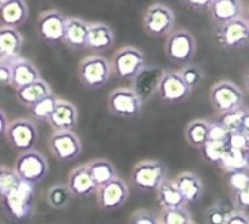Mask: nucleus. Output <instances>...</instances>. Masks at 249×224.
<instances>
[{
    "label": "nucleus",
    "mask_w": 249,
    "mask_h": 224,
    "mask_svg": "<svg viewBox=\"0 0 249 224\" xmlns=\"http://www.w3.org/2000/svg\"><path fill=\"white\" fill-rule=\"evenodd\" d=\"M247 141H248V150H249V135H247Z\"/></svg>",
    "instance_id": "52"
},
{
    "label": "nucleus",
    "mask_w": 249,
    "mask_h": 224,
    "mask_svg": "<svg viewBox=\"0 0 249 224\" xmlns=\"http://www.w3.org/2000/svg\"><path fill=\"white\" fill-rule=\"evenodd\" d=\"M231 201L237 211H242L248 213L249 212V185L241 191L231 195Z\"/></svg>",
    "instance_id": "40"
},
{
    "label": "nucleus",
    "mask_w": 249,
    "mask_h": 224,
    "mask_svg": "<svg viewBox=\"0 0 249 224\" xmlns=\"http://www.w3.org/2000/svg\"><path fill=\"white\" fill-rule=\"evenodd\" d=\"M156 197L162 209H172L186 207L187 204L175 185L174 180L167 178L156 190Z\"/></svg>",
    "instance_id": "27"
},
{
    "label": "nucleus",
    "mask_w": 249,
    "mask_h": 224,
    "mask_svg": "<svg viewBox=\"0 0 249 224\" xmlns=\"http://www.w3.org/2000/svg\"><path fill=\"white\" fill-rule=\"evenodd\" d=\"M5 167H6V166H4V165H1V163H0V187H1L2 173H4V169H5Z\"/></svg>",
    "instance_id": "50"
},
{
    "label": "nucleus",
    "mask_w": 249,
    "mask_h": 224,
    "mask_svg": "<svg viewBox=\"0 0 249 224\" xmlns=\"http://www.w3.org/2000/svg\"><path fill=\"white\" fill-rule=\"evenodd\" d=\"M163 72H164V70H162V68L145 67L142 72L133 80L131 89L140 97L142 104L147 101L157 92L158 83H160Z\"/></svg>",
    "instance_id": "24"
},
{
    "label": "nucleus",
    "mask_w": 249,
    "mask_h": 224,
    "mask_svg": "<svg viewBox=\"0 0 249 224\" xmlns=\"http://www.w3.org/2000/svg\"><path fill=\"white\" fill-rule=\"evenodd\" d=\"M58 99H60V97L56 96L53 93H51L50 95H48L46 97L41 99L40 101L34 104L33 106L29 107V113H31V116L33 117L34 119H36V121L46 122L49 117H50V114L53 113Z\"/></svg>",
    "instance_id": "32"
},
{
    "label": "nucleus",
    "mask_w": 249,
    "mask_h": 224,
    "mask_svg": "<svg viewBox=\"0 0 249 224\" xmlns=\"http://www.w3.org/2000/svg\"><path fill=\"white\" fill-rule=\"evenodd\" d=\"M178 72L181 75L182 80H184L185 84L187 85V88H189L191 92L197 89L204 79L203 68L194 62L189 63V65L186 66H182L181 70H179Z\"/></svg>",
    "instance_id": "34"
},
{
    "label": "nucleus",
    "mask_w": 249,
    "mask_h": 224,
    "mask_svg": "<svg viewBox=\"0 0 249 224\" xmlns=\"http://www.w3.org/2000/svg\"><path fill=\"white\" fill-rule=\"evenodd\" d=\"M116 43L114 32L111 27L104 22L89 23L88 33V48L95 53H105L112 49Z\"/></svg>",
    "instance_id": "20"
},
{
    "label": "nucleus",
    "mask_w": 249,
    "mask_h": 224,
    "mask_svg": "<svg viewBox=\"0 0 249 224\" xmlns=\"http://www.w3.org/2000/svg\"><path fill=\"white\" fill-rule=\"evenodd\" d=\"M246 19V21L248 22V24H249V5L247 7H245V16H243Z\"/></svg>",
    "instance_id": "49"
},
{
    "label": "nucleus",
    "mask_w": 249,
    "mask_h": 224,
    "mask_svg": "<svg viewBox=\"0 0 249 224\" xmlns=\"http://www.w3.org/2000/svg\"><path fill=\"white\" fill-rule=\"evenodd\" d=\"M109 63L112 75L119 79L133 82L146 67L145 54L136 46H123L112 55Z\"/></svg>",
    "instance_id": "4"
},
{
    "label": "nucleus",
    "mask_w": 249,
    "mask_h": 224,
    "mask_svg": "<svg viewBox=\"0 0 249 224\" xmlns=\"http://www.w3.org/2000/svg\"><path fill=\"white\" fill-rule=\"evenodd\" d=\"M0 85H11V60L0 58Z\"/></svg>",
    "instance_id": "43"
},
{
    "label": "nucleus",
    "mask_w": 249,
    "mask_h": 224,
    "mask_svg": "<svg viewBox=\"0 0 249 224\" xmlns=\"http://www.w3.org/2000/svg\"><path fill=\"white\" fill-rule=\"evenodd\" d=\"M87 167L97 187L107 184L118 177L114 165L107 158H95L87 163Z\"/></svg>",
    "instance_id": "28"
},
{
    "label": "nucleus",
    "mask_w": 249,
    "mask_h": 224,
    "mask_svg": "<svg viewBox=\"0 0 249 224\" xmlns=\"http://www.w3.org/2000/svg\"><path fill=\"white\" fill-rule=\"evenodd\" d=\"M71 194L77 199H88L96 194L97 187L92 180L89 170H88L87 163L78 165L73 168L67 177V184Z\"/></svg>",
    "instance_id": "17"
},
{
    "label": "nucleus",
    "mask_w": 249,
    "mask_h": 224,
    "mask_svg": "<svg viewBox=\"0 0 249 224\" xmlns=\"http://www.w3.org/2000/svg\"><path fill=\"white\" fill-rule=\"evenodd\" d=\"M190 224H197V223H195V222H194V221H192V222H191V223H190Z\"/></svg>",
    "instance_id": "53"
},
{
    "label": "nucleus",
    "mask_w": 249,
    "mask_h": 224,
    "mask_svg": "<svg viewBox=\"0 0 249 224\" xmlns=\"http://www.w3.org/2000/svg\"><path fill=\"white\" fill-rule=\"evenodd\" d=\"M41 79V75L36 66L24 57L11 60V87L15 90Z\"/></svg>",
    "instance_id": "23"
},
{
    "label": "nucleus",
    "mask_w": 249,
    "mask_h": 224,
    "mask_svg": "<svg viewBox=\"0 0 249 224\" xmlns=\"http://www.w3.org/2000/svg\"><path fill=\"white\" fill-rule=\"evenodd\" d=\"M228 146L229 149H232V150L249 151L247 135L243 134L242 131H236V133L230 134L228 139Z\"/></svg>",
    "instance_id": "42"
},
{
    "label": "nucleus",
    "mask_w": 249,
    "mask_h": 224,
    "mask_svg": "<svg viewBox=\"0 0 249 224\" xmlns=\"http://www.w3.org/2000/svg\"><path fill=\"white\" fill-rule=\"evenodd\" d=\"M38 138L39 131L36 123L24 117L10 121L5 133L7 144L18 153L34 150L38 143Z\"/></svg>",
    "instance_id": "8"
},
{
    "label": "nucleus",
    "mask_w": 249,
    "mask_h": 224,
    "mask_svg": "<svg viewBox=\"0 0 249 224\" xmlns=\"http://www.w3.org/2000/svg\"><path fill=\"white\" fill-rule=\"evenodd\" d=\"M173 180H174L175 185L178 187L179 191L181 192L182 197H184L187 205L198 202L203 196L204 184L197 173L186 170V172H181L177 174V177Z\"/></svg>",
    "instance_id": "21"
},
{
    "label": "nucleus",
    "mask_w": 249,
    "mask_h": 224,
    "mask_svg": "<svg viewBox=\"0 0 249 224\" xmlns=\"http://www.w3.org/2000/svg\"><path fill=\"white\" fill-rule=\"evenodd\" d=\"M158 218L160 224H190L192 222V216L186 207L162 209Z\"/></svg>",
    "instance_id": "36"
},
{
    "label": "nucleus",
    "mask_w": 249,
    "mask_h": 224,
    "mask_svg": "<svg viewBox=\"0 0 249 224\" xmlns=\"http://www.w3.org/2000/svg\"><path fill=\"white\" fill-rule=\"evenodd\" d=\"M36 187L28 183L19 182L0 196L4 213L11 221L23 222L33 217L36 212Z\"/></svg>",
    "instance_id": "1"
},
{
    "label": "nucleus",
    "mask_w": 249,
    "mask_h": 224,
    "mask_svg": "<svg viewBox=\"0 0 249 224\" xmlns=\"http://www.w3.org/2000/svg\"><path fill=\"white\" fill-rule=\"evenodd\" d=\"M185 139L195 149H201L209 140V121L202 118L192 119L185 128Z\"/></svg>",
    "instance_id": "29"
},
{
    "label": "nucleus",
    "mask_w": 249,
    "mask_h": 224,
    "mask_svg": "<svg viewBox=\"0 0 249 224\" xmlns=\"http://www.w3.org/2000/svg\"><path fill=\"white\" fill-rule=\"evenodd\" d=\"M184 4L196 12H207L211 7L212 0H187Z\"/></svg>",
    "instance_id": "45"
},
{
    "label": "nucleus",
    "mask_w": 249,
    "mask_h": 224,
    "mask_svg": "<svg viewBox=\"0 0 249 224\" xmlns=\"http://www.w3.org/2000/svg\"><path fill=\"white\" fill-rule=\"evenodd\" d=\"M209 102L218 114L233 111L245 104V93L240 85L229 79L214 83L209 90Z\"/></svg>",
    "instance_id": "7"
},
{
    "label": "nucleus",
    "mask_w": 249,
    "mask_h": 224,
    "mask_svg": "<svg viewBox=\"0 0 249 224\" xmlns=\"http://www.w3.org/2000/svg\"><path fill=\"white\" fill-rule=\"evenodd\" d=\"M156 93L167 104H181L189 99L192 92L185 84L178 71H164Z\"/></svg>",
    "instance_id": "15"
},
{
    "label": "nucleus",
    "mask_w": 249,
    "mask_h": 224,
    "mask_svg": "<svg viewBox=\"0 0 249 224\" xmlns=\"http://www.w3.org/2000/svg\"><path fill=\"white\" fill-rule=\"evenodd\" d=\"M78 78L88 89H100L108 83L112 75L108 58L101 55L85 56L78 65Z\"/></svg>",
    "instance_id": "6"
},
{
    "label": "nucleus",
    "mask_w": 249,
    "mask_h": 224,
    "mask_svg": "<svg viewBox=\"0 0 249 224\" xmlns=\"http://www.w3.org/2000/svg\"><path fill=\"white\" fill-rule=\"evenodd\" d=\"M88 33L89 22L80 17H67L63 44L72 50H84L88 48Z\"/></svg>",
    "instance_id": "19"
},
{
    "label": "nucleus",
    "mask_w": 249,
    "mask_h": 224,
    "mask_svg": "<svg viewBox=\"0 0 249 224\" xmlns=\"http://www.w3.org/2000/svg\"><path fill=\"white\" fill-rule=\"evenodd\" d=\"M224 224H249V214L246 213V212L232 209L229 213Z\"/></svg>",
    "instance_id": "44"
},
{
    "label": "nucleus",
    "mask_w": 249,
    "mask_h": 224,
    "mask_svg": "<svg viewBox=\"0 0 249 224\" xmlns=\"http://www.w3.org/2000/svg\"><path fill=\"white\" fill-rule=\"evenodd\" d=\"M230 136V133L221 126L219 122L213 119L209 122V140H215V141H226Z\"/></svg>",
    "instance_id": "41"
},
{
    "label": "nucleus",
    "mask_w": 249,
    "mask_h": 224,
    "mask_svg": "<svg viewBox=\"0 0 249 224\" xmlns=\"http://www.w3.org/2000/svg\"><path fill=\"white\" fill-rule=\"evenodd\" d=\"M231 211L232 209H229L223 202H216L212 205L204 213L206 224H224Z\"/></svg>",
    "instance_id": "37"
},
{
    "label": "nucleus",
    "mask_w": 249,
    "mask_h": 224,
    "mask_svg": "<svg viewBox=\"0 0 249 224\" xmlns=\"http://www.w3.org/2000/svg\"><path fill=\"white\" fill-rule=\"evenodd\" d=\"M218 166L224 172L228 173V174L229 173L240 172V170H248L249 151H240L229 149Z\"/></svg>",
    "instance_id": "30"
},
{
    "label": "nucleus",
    "mask_w": 249,
    "mask_h": 224,
    "mask_svg": "<svg viewBox=\"0 0 249 224\" xmlns=\"http://www.w3.org/2000/svg\"><path fill=\"white\" fill-rule=\"evenodd\" d=\"M142 26L145 33L151 38L168 37L174 31V11L162 2H155L146 9Z\"/></svg>",
    "instance_id": "9"
},
{
    "label": "nucleus",
    "mask_w": 249,
    "mask_h": 224,
    "mask_svg": "<svg viewBox=\"0 0 249 224\" xmlns=\"http://www.w3.org/2000/svg\"><path fill=\"white\" fill-rule=\"evenodd\" d=\"M196 38L187 29H175L167 37L164 44V53L170 62L180 66L192 63V60L196 56Z\"/></svg>",
    "instance_id": "5"
},
{
    "label": "nucleus",
    "mask_w": 249,
    "mask_h": 224,
    "mask_svg": "<svg viewBox=\"0 0 249 224\" xmlns=\"http://www.w3.org/2000/svg\"><path fill=\"white\" fill-rule=\"evenodd\" d=\"M9 118H7L6 113H5L4 110L0 107V139L4 138L5 133H6L7 126H9Z\"/></svg>",
    "instance_id": "46"
},
{
    "label": "nucleus",
    "mask_w": 249,
    "mask_h": 224,
    "mask_svg": "<svg viewBox=\"0 0 249 224\" xmlns=\"http://www.w3.org/2000/svg\"><path fill=\"white\" fill-rule=\"evenodd\" d=\"M199 150H201L202 157L204 161H207L208 163H213V165H219L226 151L229 150V146L226 141L208 140Z\"/></svg>",
    "instance_id": "33"
},
{
    "label": "nucleus",
    "mask_w": 249,
    "mask_h": 224,
    "mask_svg": "<svg viewBox=\"0 0 249 224\" xmlns=\"http://www.w3.org/2000/svg\"><path fill=\"white\" fill-rule=\"evenodd\" d=\"M241 131L246 135H249V107H246L245 116H243L242 121V128H241Z\"/></svg>",
    "instance_id": "47"
},
{
    "label": "nucleus",
    "mask_w": 249,
    "mask_h": 224,
    "mask_svg": "<svg viewBox=\"0 0 249 224\" xmlns=\"http://www.w3.org/2000/svg\"><path fill=\"white\" fill-rule=\"evenodd\" d=\"M168 178V167L160 160H142L131 168L130 182L134 187L145 192L156 191Z\"/></svg>",
    "instance_id": "3"
},
{
    "label": "nucleus",
    "mask_w": 249,
    "mask_h": 224,
    "mask_svg": "<svg viewBox=\"0 0 249 224\" xmlns=\"http://www.w3.org/2000/svg\"><path fill=\"white\" fill-rule=\"evenodd\" d=\"M226 185H228V189L230 190L231 195L245 189L249 185V169L229 173L228 178H226Z\"/></svg>",
    "instance_id": "38"
},
{
    "label": "nucleus",
    "mask_w": 249,
    "mask_h": 224,
    "mask_svg": "<svg viewBox=\"0 0 249 224\" xmlns=\"http://www.w3.org/2000/svg\"><path fill=\"white\" fill-rule=\"evenodd\" d=\"M51 93H53V90H51L50 85L41 78L36 82H33L31 84L24 85V87L15 90V96H16V100L22 106L29 109L34 104L40 101L41 99L50 95Z\"/></svg>",
    "instance_id": "26"
},
{
    "label": "nucleus",
    "mask_w": 249,
    "mask_h": 224,
    "mask_svg": "<svg viewBox=\"0 0 249 224\" xmlns=\"http://www.w3.org/2000/svg\"><path fill=\"white\" fill-rule=\"evenodd\" d=\"M245 111H246L245 106L240 107V109L233 110V111L218 114L215 121L219 122V123H220L221 126H223L230 134L236 133V131H241Z\"/></svg>",
    "instance_id": "35"
},
{
    "label": "nucleus",
    "mask_w": 249,
    "mask_h": 224,
    "mask_svg": "<svg viewBox=\"0 0 249 224\" xmlns=\"http://www.w3.org/2000/svg\"><path fill=\"white\" fill-rule=\"evenodd\" d=\"M216 41L226 50H240L249 45V24L245 17L216 27Z\"/></svg>",
    "instance_id": "13"
},
{
    "label": "nucleus",
    "mask_w": 249,
    "mask_h": 224,
    "mask_svg": "<svg viewBox=\"0 0 249 224\" xmlns=\"http://www.w3.org/2000/svg\"><path fill=\"white\" fill-rule=\"evenodd\" d=\"M29 17L28 5L24 0H7L0 9V27L18 29Z\"/></svg>",
    "instance_id": "22"
},
{
    "label": "nucleus",
    "mask_w": 249,
    "mask_h": 224,
    "mask_svg": "<svg viewBox=\"0 0 249 224\" xmlns=\"http://www.w3.org/2000/svg\"><path fill=\"white\" fill-rule=\"evenodd\" d=\"M73 199L74 197L71 194L68 187L62 183L51 185L46 192V202L53 209L67 208Z\"/></svg>",
    "instance_id": "31"
},
{
    "label": "nucleus",
    "mask_w": 249,
    "mask_h": 224,
    "mask_svg": "<svg viewBox=\"0 0 249 224\" xmlns=\"http://www.w3.org/2000/svg\"><path fill=\"white\" fill-rule=\"evenodd\" d=\"M23 41V36L18 29L0 27V58L14 60L19 57Z\"/></svg>",
    "instance_id": "25"
},
{
    "label": "nucleus",
    "mask_w": 249,
    "mask_h": 224,
    "mask_svg": "<svg viewBox=\"0 0 249 224\" xmlns=\"http://www.w3.org/2000/svg\"><path fill=\"white\" fill-rule=\"evenodd\" d=\"M6 1H7V0H0V9H1V7L4 6L5 4H6Z\"/></svg>",
    "instance_id": "51"
},
{
    "label": "nucleus",
    "mask_w": 249,
    "mask_h": 224,
    "mask_svg": "<svg viewBox=\"0 0 249 224\" xmlns=\"http://www.w3.org/2000/svg\"><path fill=\"white\" fill-rule=\"evenodd\" d=\"M12 170L21 182L36 187L49 174V161L40 151L31 150L18 153L15 160Z\"/></svg>",
    "instance_id": "2"
},
{
    "label": "nucleus",
    "mask_w": 249,
    "mask_h": 224,
    "mask_svg": "<svg viewBox=\"0 0 249 224\" xmlns=\"http://www.w3.org/2000/svg\"><path fill=\"white\" fill-rule=\"evenodd\" d=\"M208 12L212 21L219 27L242 19L245 16V5L238 0H212Z\"/></svg>",
    "instance_id": "18"
},
{
    "label": "nucleus",
    "mask_w": 249,
    "mask_h": 224,
    "mask_svg": "<svg viewBox=\"0 0 249 224\" xmlns=\"http://www.w3.org/2000/svg\"><path fill=\"white\" fill-rule=\"evenodd\" d=\"M107 106L112 114L121 118L131 119L139 116L142 110V101L131 88L119 87L109 93Z\"/></svg>",
    "instance_id": "10"
},
{
    "label": "nucleus",
    "mask_w": 249,
    "mask_h": 224,
    "mask_svg": "<svg viewBox=\"0 0 249 224\" xmlns=\"http://www.w3.org/2000/svg\"><path fill=\"white\" fill-rule=\"evenodd\" d=\"M48 144L51 155L62 162L74 161L83 151L82 140L74 131H53Z\"/></svg>",
    "instance_id": "12"
},
{
    "label": "nucleus",
    "mask_w": 249,
    "mask_h": 224,
    "mask_svg": "<svg viewBox=\"0 0 249 224\" xmlns=\"http://www.w3.org/2000/svg\"><path fill=\"white\" fill-rule=\"evenodd\" d=\"M130 224H160V218L150 209H136L130 217Z\"/></svg>",
    "instance_id": "39"
},
{
    "label": "nucleus",
    "mask_w": 249,
    "mask_h": 224,
    "mask_svg": "<svg viewBox=\"0 0 249 224\" xmlns=\"http://www.w3.org/2000/svg\"><path fill=\"white\" fill-rule=\"evenodd\" d=\"M95 195L100 209L105 212H112L122 208L126 204L130 190L125 180L117 177L107 184L97 187Z\"/></svg>",
    "instance_id": "14"
},
{
    "label": "nucleus",
    "mask_w": 249,
    "mask_h": 224,
    "mask_svg": "<svg viewBox=\"0 0 249 224\" xmlns=\"http://www.w3.org/2000/svg\"><path fill=\"white\" fill-rule=\"evenodd\" d=\"M243 85H245L246 92L249 94V70L245 73V75H243Z\"/></svg>",
    "instance_id": "48"
},
{
    "label": "nucleus",
    "mask_w": 249,
    "mask_h": 224,
    "mask_svg": "<svg viewBox=\"0 0 249 224\" xmlns=\"http://www.w3.org/2000/svg\"><path fill=\"white\" fill-rule=\"evenodd\" d=\"M66 21L67 17L56 9H49L39 15L36 23V33L39 38L51 45L63 43Z\"/></svg>",
    "instance_id": "11"
},
{
    "label": "nucleus",
    "mask_w": 249,
    "mask_h": 224,
    "mask_svg": "<svg viewBox=\"0 0 249 224\" xmlns=\"http://www.w3.org/2000/svg\"><path fill=\"white\" fill-rule=\"evenodd\" d=\"M78 109L68 100L58 99L53 113L48 118L49 126L53 131H73L78 126Z\"/></svg>",
    "instance_id": "16"
}]
</instances>
